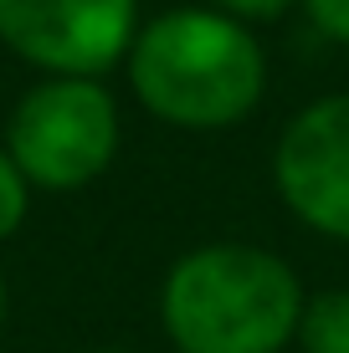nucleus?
<instances>
[{
  "mask_svg": "<svg viewBox=\"0 0 349 353\" xmlns=\"http://www.w3.org/2000/svg\"><path fill=\"white\" fill-rule=\"evenodd\" d=\"M303 302V282L278 251L211 241L164 272L160 323L180 353H283Z\"/></svg>",
  "mask_w": 349,
  "mask_h": 353,
  "instance_id": "2",
  "label": "nucleus"
},
{
  "mask_svg": "<svg viewBox=\"0 0 349 353\" xmlns=\"http://www.w3.org/2000/svg\"><path fill=\"white\" fill-rule=\"evenodd\" d=\"M103 353H118V348H103Z\"/></svg>",
  "mask_w": 349,
  "mask_h": 353,
  "instance_id": "11",
  "label": "nucleus"
},
{
  "mask_svg": "<svg viewBox=\"0 0 349 353\" xmlns=\"http://www.w3.org/2000/svg\"><path fill=\"white\" fill-rule=\"evenodd\" d=\"M303 10L329 41L349 46V0H303Z\"/></svg>",
  "mask_w": 349,
  "mask_h": 353,
  "instance_id": "8",
  "label": "nucleus"
},
{
  "mask_svg": "<svg viewBox=\"0 0 349 353\" xmlns=\"http://www.w3.org/2000/svg\"><path fill=\"white\" fill-rule=\"evenodd\" d=\"M139 36V0H0V46L46 77H103Z\"/></svg>",
  "mask_w": 349,
  "mask_h": 353,
  "instance_id": "4",
  "label": "nucleus"
},
{
  "mask_svg": "<svg viewBox=\"0 0 349 353\" xmlns=\"http://www.w3.org/2000/svg\"><path fill=\"white\" fill-rule=\"evenodd\" d=\"M134 97L185 133L236 128L267 92V57L247 21L211 6H180L139 26L129 46Z\"/></svg>",
  "mask_w": 349,
  "mask_h": 353,
  "instance_id": "1",
  "label": "nucleus"
},
{
  "mask_svg": "<svg viewBox=\"0 0 349 353\" xmlns=\"http://www.w3.org/2000/svg\"><path fill=\"white\" fill-rule=\"evenodd\" d=\"M272 185L287 215L329 241H349V92L287 118L272 149Z\"/></svg>",
  "mask_w": 349,
  "mask_h": 353,
  "instance_id": "5",
  "label": "nucleus"
},
{
  "mask_svg": "<svg viewBox=\"0 0 349 353\" xmlns=\"http://www.w3.org/2000/svg\"><path fill=\"white\" fill-rule=\"evenodd\" d=\"M26 210H31V185H26V174L10 164V154L0 149V241H10L21 230Z\"/></svg>",
  "mask_w": 349,
  "mask_h": 353,
  "instance_id": "7",
  "label": "nucleus"
},
{
  "mask_svg": "<svg viewBox=\"0 0 349 353\" xmlns=\"http://www.w3.org/2000/svg\"><path fill=\"white\" fill-rule=\"evenodd\" d=\"M206 6L221 10V16H232V21H278L298 0H206Z\"/></svg>",
  "mask_w": 349,
  "mask_h": 353,
  "instance_id": "9",
  "label": "nucleus"
},
{
  "mask_svg": "<svg viewBox=\"0 0 349 353\" xmlns=\"http://www.w3.org/2000/svg\"><path fill=\"white\" fill-rule=\"evenodd\" d=\"M0 318H6V276H0Z\"/></svg>",
  "mask_w": 349,
  "mask_h": 353,
  "instance_id": "10",
  "label": "nucleus"
},
{
  "mask_svg": "<svg viewBox=\"0 0 349 353\" xmlns=\"http://www.w3.org/2000/svg\"><path fill=\"white\" fill-rule=\"evenodd\" d=\"M298 343H303V353H349V287L319 292L303 302Z\"/></svg>",
  "mask_w": 349,
  "mask_h": 353,
  "instance_id": "6",
  "label": "nucleus"
},
{
  "mask_svg": "<svg viewBox=\"0 0 349 353\" xmlns=\"http://www.w3.org/2000/svg\"><path fill=\"white\" fill-rule=\"evenodd\" d=\"M0 149L31 190H82L118 154V103L98 77H41L10 108Z\"/></svg>",
  "mask_w": 349,
  "mask_h": 353,
  "instance_id": "3",
  "label": "nucleus"
}]
</instances>
